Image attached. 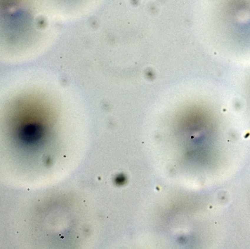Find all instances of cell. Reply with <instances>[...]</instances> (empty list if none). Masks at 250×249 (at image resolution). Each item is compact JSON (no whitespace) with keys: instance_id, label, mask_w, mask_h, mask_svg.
<instances>
[{"instance_id":"obj_1","label":"cell","mask_w":250,"mask_h":249,"mask_svg":"<svg viewBox=\"0 0 250 249\" xmlns=\"http://www.w3.org/2000/svg\"><path fill=\"white\" fill-rule=\"evenodd\" d=\"M43 128L37 125H29L25 127L21 132V137L24 142H34L42 137Z\"/></svg>"}]
</instances>
